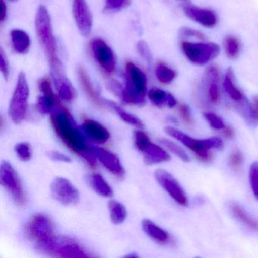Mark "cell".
I'll list each match as a JSON object with an SVG mask.
<instances>
[{"instance_id": "6da1fadb", "label": "cell", "mask_w": 258, "mask_h": 258, "mask_svg": "<svg viewBox=\"0 0 258 258\" xmlns=\"http://www.w3.org/2000/svg\"><path fill=\"white\" fill-rule=\"evenodd\" d=\"M50 120L54 131L66 146L86 160L89 165L96 167V156L93 148L87 143L69 111L60 105L50 114Z\"/></svg>"}, {"instance_id": "7a4b0ae2", "label": "cell", "mask_w": 258, "mask_h": 258, "mask_svg": "<svg viewBox=\"0 0 258 258\" xmlns=\"http://www.w3.org/2000/svg\"><path fill=\"white\" fill-rule=\"evenodd\" d=\"M126 87L122 92V98L126 103L140 105L145 102L147 90V79L145 74L134 63L126 64Z\"/></svg>"}, {"instance_id": "3957f363", "label": "cell", "mask_w": 258, "mask_h": 258, "mask_svg": "<svg viewBox=\"0 0 258 258\" xmlns=\"http://www.w3.org/2000/svg\"><path fill=\"white\" fill-rule=\"evenodd\" d=\"M164 130L169 136L181 142L187 148L191 149L202 161H208L211 159L212 155L210 153L211 149L214 148L220 149L223 146V142L217 137L206 140H196L172 126H167Z\"/></svg>"}, {"instance_id": "277c9868", "label": "cell", "mask_w": 258, "mask_h": 258, "mask_svg": "<svg viewBox=\"0 0 258 258\" xmlns=\"http://www.w3.org/2000/svg\"><path fill=\"white\" fill-rule=\"evenodd\" d=\"M40 251L58 257H89L85 249L75 240L64 236H55L47 242L37 244Z\"/></svg>"}, {"instance_id": "5b68a950", "label": "cell", "mask_w": 258, "mask_h": 258, "mask_svg": "<svg viewBox=\"0 0 258 258\" xmlns=\"http://www.w3.org/2000/svg\"><path fill=\"white\" fill-rule=\"evenodd\" d=\"M35 25L39 41L49 58V63L58 59L56 43L52 33L50 16L44 6H40L37 10Z\"/></svg>"}, {"instance_id": "8992f818", "label": "cell", "mask_w": 258, "mask_h": 258, "mask_svg": "<svg viewBox=\"0 0 258 258\" xmlns=\"http://www.w3.org/2000/svg\"><path fill=\"white\" fill-rule=\"evenodd\" d=\"M181 48L187 59L196 66H205L218 56L220 48L214 43L182 41Z\"/></svg>"}, {"instance_id": "52a82bcc", "label": "cell", "mask_w": 258, "mask_h": 258, "mask_svg": "<svg viewBox=\"0 0 258 258\" xmlns=\"http://www.w3.org/2000/svg\"><path fill=\"white\" fill-rule=\"evenodd\" d=\"M29 87L25 73H21L18 78L14 94L9 108L10 118L16 124H19L25 120L28 110Z\"/></svg>"}, {"instance_id": "ba28073f", "label": "cell", "mask_w": 258, "mask_h": 258, "mask_svg": "<svg viewBox=\"0 0 258 258\" xmlns=\"http://www.w3.org/2000/svg\"><path fill=\"white\" fill-rule=\"evenodd\" d=\"M1 183L13 199V202L19 207L26 205V195L21 182L20 178L13 166L8 161H2L0 168Z\"/></svg>"}, {"instance_id": "9c48e42d", "label": "cell", "mask_w": 258, "mask_h": 258, "mask_svg": "<svg viewBox=\"0 0 258 258\" xmlns=\"http://www.w3.org/2000/svg\"><path fill=\"white\" fill-rule=\"evenodd\" d=\"M27 235L37 244H43L55 235L54 224L49 216L37 213L30 218L25 226Z\"/></svg>"}, {"instance_id": "30bf717a", "label": "cell", "mask_w": 258, "mask_h": 258, "mask_svg": "<svg viewBox=\"0 0 258 258\" xmlns=\"http://www.w3.org/2000/svg\"><path fill=\"white\" fill-rule=\"evenodd\" d=\"M50 188L52 197L62 205L69 206L77 205L79 202V191L66 178H55Z\"/></svg>"}, {"instance_id": "8fae6325", "label": "cell", "mask_w": 258, "mask_h": 258, "mask_svg": "<svg viewBox=\"0 0 258 258\" xmlns=\"http://www.w3.org/2000/svg\"><path fill=\"white\" fill-rule=\"evenodd\" d=\"M53 78L55 89L58 92V96L62 100L66 102H72L76 96V92L69 80L64 75L62 63L59 59H56L49 63Z\"/></svg>"}, {"instance_id": "7c38bea8", "label": "cell", "mask_w": 258, "mask_h": 258, "mask_svg": "<svg viewBox=\"0 0 258 258\" xmlns=\"http://www.w3.org/2000/svg\"><path fill=\"white\" fill-rule=\"evenodd\" d=\"M155 176L157 182L179 205L185 207L188 205V199L183 188L170 173L159 169L155 171Z\"/></svg>"}, {"instance_id": "4fadbf2b", "label": "cell", "mask_w": 258, "mask_h": 258, "mask_svg": "<svg viewBox=\"0 0 258 258\" xmlns=\"http://www.w3.org/2000/svg\"><path fill=\"white\" fill-rule=\"evenodd\" d=\"M93 55L99 66L108 74L115 69V59L111 48L102 40H96L92 43Z\"/></svg>"}, {"instance_id": "5bb4252c", "label": "cell", "mask_w": 258, "mask_h": 258, "mask_svg": "<svg viewBox=\"0 0 258 258\" xmlns=\"http://www.w3.org/2000/svg\"><path fill=\"white\" fill-rule=\"evenodd\" d=\"M183 11L187 17L205 28H214L217 25L218 21L217 15L214 12L208 9L200 8L191 4H185L183 7Z\"/></svg>"}, {"instance_id": "9a60e30c", "label": "cell", "mask_w": 258, "mask_h": 258, "mask_svg": "<svg viewBox=\"0 0 258 258\" xmlns=\"http://www.w3.org/2000/svg\"><path fill=\"white\" fill-rule=\"evenodd\" d=\"M73 14L78 29L84 36L89 35L92 28V15L85 0H73Z\"/></svg>"}, {"instance_id": "2e32d148", "label": "cell", "mask_w": 258, "mask_h": 258, "mask_svg": "<svg viewBox=\"0 0 258 258\" xmlns=\"http://www.w3.org/2000/svg\"><path fill=\"white\" fill-rule=\"evenodd\" d=\"M93 149L95 156L108 171L117 177H123L125 173L124 169L117 155L102 148L93 147Z\"/></svg>"}, {"instance_id": "e0dca14e", "label": "cell", "mask_w": 258, "mask_h": 258, "mask_svg": "<svg viewBox=\"0 0 258 258\" xmlns=\"http://www.w3.org/2000/svg\"><path fill=\"white\" fill-rule=\"evenodd\" d=\"M205 79L208 84V93L210 100L217 104L220 100V73L216 66H211L205 72Z\"/></svg>"}, {"instance_id": "ac0fdd59", "label": "cell", "mask_w": 258, "mask_h": 258, "mask_svg": "<svg viewBox=\"0 0 258 258\" xmlns=\"http://www.w3.org/2000/svg\"><path fill=\"white\" fill-rule=\"evenodd\" d=\"M82 128L87 137L95 143L104 144L110 139V133L99 122L87 119L83 123Z\"/></svg>"}, {"instance_id": "d6986e66", "label": "cell", "mask_w": 258, "mask_h": 258, "mask_svg": "<svg viewBox=\"0 0 258 258\" xmlns=\"http://www.w3.org/2000/svg\"><path fill=\"white\" fill-rule=\"evenodd\" d=\"M78 77H79L80 81H81V86L84 93L87 95V97L99 107H104L107 104V102L102 100L100 96L98 94L97 92L95 90L90 81V77L87 75L85 69L80 66L78 68Z\"/></svg>"}, {"instance_id": "ffe728a7", "label": "cell", "mask_w": 258, "mask_h": 258, "mask_svg": "<svg viewBox=\"0 0 258 258\" xmlns=\"http://www.w3.org/2000/svg\"><path fill=\"white\" fill-rule=\"evenodd\" d=\"M143 153L145 163L148 165L160 164L170 160V155L165 150L152 143Z\"/></svg>"}, {"instance_id": "44dd1931", "label": "cell", "mask_w": 258, "mask_h": 258, "mask_svg": "<svg viewBox=\"0 0 258 258\" xmlns=\"http://www.w3.org/2000/svg\"><path fill=\"white\" fill-rule=\"evenodd\" d=\"M143 231L151 238L160 244L168 242L170 237L169 234L159 226H157L152 220L145 219L142 222Z\"/></svg>"}, {"instance_id": "7402d4cb", "label": "cell", "mask_w": 258, "mask_h": 258, "mask_svg": "<svg viewBox=\"0 0 258 258\" xmlns=\"http://www.w3.org/2000/svg\"><path fill=\"white\" fill-rule=\"evenodd\" d=\"M42 94L37 101V109L41 114H51L61 104L58 98L54 94L53 90Z\"/></svg>"}, {"instance_id": "603a6c76", "label": "cell", "mask_w": 258, "mask_h": 258, "mask_svg": "<svg viewBox=\"0 0 258 258\" xmlns=\"http://www.w3.org/2000/svg\"><path fill=\"white\" fill-rule=\"evenodd\" d=\"M87 180L92 188L99 196L102 197L111 198L114 195L112 188L99 173L90 175L87 177Z\"/></svg>"}, {"instance_id": "cb8c5ba5", "label": "cell", "mask_w": 258, "mask_h": 258, "mask_svg": "<svg viewBox=\"0 0 258 258\" xmlns=\"http://www.w3.org/2000/svg\"><path fill=\"white\" fill-rule=\"evenodd\" d=\"M11 39L13 48L18 53L25 54L28 52L31 41L26 32L22 30H13L11 31Z\"/></svg>"}, {"instance_id": "d4e9b609", "label": "cell", "mask_w": 258, "mask_h": 258, "mask_svg": "<svg viewBox=\"0 0 258 258\" xmlns=\"http://www.w3.org/2000/svg\"><path fill=\"white\" fill-rule=\"evenodd\" d=\"M223 87H224L225 91L227 93L228 96L232 100L237 102H241L244 100V96H243L242 93L235 85L233 72L231 69H229L226 72L224 81H223Z\"/></svg>"}, {"instance_id": "484cf974", "label": "cell", "mask_w": 258, "mask_h": 258, "mask_svg": "<svg viewBox=\"0 0 258 258\" xmlns=\"http://www.w3.org/2000/svg\"><path fill=\"white\" fill-rule=\"evenodd\" d=\"M110 217L114 224H120L126 220L127 213L123 204L116 200H111L108 202Z\"/></svg>"}, {"instance_id": "4316f807", "label": "cell", "mask_w": 258, "mask_h": 258, "mask_svg": "<svg viewBox=\"0 0 258 258\" xmlns=\"http://www.w3.org/2000/svg\"><path fill=\"white\" fill-rule=\"evenodd\" d=\"M225 53L229 59L234 60L238 58L241 51V43L239 40L233 36H227L223 40Z\"/></svg>"}, {"instance_id": "83f0119b", "label": "cell", "mask_w": 258, "mask_h": 258, "mask_svg": "<svg viewBox=\"0 0 258 258\" xmlns=\"http://www.w3.org/2000/svg\"><path fill=\"white\" fill-rule=\"evenodd\" d=\"M107 105H109L111 108H112L123 121L132 125V126H136V127L139 128V129H143L144 128L143 122L138 117L126 112L123 108H120L119 105H117V104L113 102H107Z\"/></svg>"}, {"instance_id": "f1b7e54d", "label": "cell", "mask_w": 258, "mask_h": 258, "mask_svg": "<svg viewBox=\"0 0 258 258\" xmlns=\"http://www.w3.org/2000/svg\"><path fill=\"white\" fill-rule=\"evenodd\" d=\"M231 211L238 220L252 229H258V220L250 217L241 207L236 205H232L231 206Z\"/></svg>"}, {"instance_id": "f546056e", "label": "cell", "mask_w": 258, "mask_h": 258, "mask_svg": "<svg viewBox=\"0 0 258 258\" xmlns=\"http://www.w3.org/2000/svg\"><path fill=\"white\" fill-rule=\"evenodd\" d=\"M155 73H156L158 81L163 83V84H170L176 78V75L175 71H173L170 68L167 67L166 64H163V63H160L157 66Z\"/></svg>"}, {"instance_id": "4dcf8cb0", "label": "cell", "mask_w": 258, "mask_h": 258, "mask_svg": "<svg viewBox=\"0 0 258 258\" xmlns=\"http://www.w3.org/2000/svg\"><path fill=\"white\" fill-rule=\"evenodd\" d=\"M158 141L161 144L164 145L166 148H167L170 152H173L176 156L179 157L184 162H188L189 161V157L187 155L186 152L179 145L175 143L174 142L164 138L159 139Z\"/></svg>"}, {"instance_id": "1f68e13d", "label": "cell", "mask_w": 258, "mask_h": 258, "mask_svg": "<svg viewBox=\"0 0 258 258\" xmlns=\"http://www.w3.org/2000/svg\"><path fill=\"white\" fill-rule=\"evenodd\" d=\"M148 96L154 105L161 107L164 105H167L169 93H166L161 89L153 88L149 92Z\"/></svg>"}, {"instance_id": "d6a6232c", "label": "cell", "mask_w": 258, "mask_h": 258, "mask_svg": "<svg viewBox=\"0 0 258 258\" xmlns=\"http://www.w3.org/2000/svg\"><path fill=\"white\" fill-rule=\"evenodd\" d=\"M134 143L137 149L142 152L146 151L152 144L147 134L141 131H136L134 132Z\"/></svg>"}, {"instance_id": "836d02e7", "label": "cell", "mask_w": 258, "mask_h": 258, "mask_svg": "<svg viewBox=\"0 0 258 258\" xmlns=\"http://www.w3.org/2000/svg\"><path fill=\"white\" fill-rule=\"evenodd\" d=\"M15 152L22 161H28L32 157V149L28 143H19L15 146Z\"/></svg>"}, {"instance_id": "e575fe53", "label": "cell", "mask_w": 258, "mask_h": 258, "mask_svg": "<svg viewBox=\"0 0 258 258\" xmlns=\"http://www.w3.org/2000/svg\"><path fill=\"white\" fill-rule=\"evenodd\" d=\"M249 178L253 194L258 199V161H255L250 166Z\"/></svg>"}, {"instance_id": "d590c367", "label": "cell", "mask_w": 258, "mask_h": 258, "mask_svg": "<svg viewBox=\"0 0 258 258\" xmlns=\"http://www.w3.org/2000/svg\"><path fill=\"white\" fill-rule=\"evenodd\" d=\"M204 116H205L207 121L214 129L222 130L224 128L225 125L223 120L220 117H218L217 114H214V113L208 112L205 113Z\"/></svg>"}, {"instance_id": "8d00e7d4", "label": "cell", "mask_w": 258, "mask_h": 258, "mask_svg": "<svg viewBox=\"0 0 258 258\" xmlns=\"http://www.w3.org/2000/svg\"><path fill=\"white\" fill-rule=\"evenodd\" d=\"M131 0H106L105 9L109 11L120 10L129 6Z\"/></svg>"}, {"instance_id": "74e56055", "label": "cell", "mask_w": 258, "mask_h": 258, "mask_svg": "<svg viewBox=\"0 0 258 258\" xmlns=\"http://www.w3.org/2000/svg\"><path fill=\"white\" fill-rule=\"evenodd\" d=\"M243 163V155L241 152L238 150L234 151L231 154L230 158H229V164L231 167L233 169H238L241 167Z\"/></svg>"}, {"instance_id": "f35d334b", "label": "cell", "mask_w": 258, "mask_h": 258, "mask_svg": "<svg viewBox=\"0 0 258 258\" xmlns=\"http://www.w3.org/2000/svg\"><path fill=\"white\" fill-rule=\"evenodd\" d=\"M179 114L182 117V120L187 124H192V117L191 115L189 107L185 104H181L179 106Z\"/></svg>"}, {"instance_id": "ab89813d", "label": "cell", "mask_w": 258, "mask_h": 258, "mask_svg": "<svg viewBox=\"0 0 258 258\" xmlns=\"http://www.w3.org/2000/svg\"><path fill=\"white\" fill-rule=\"evenodd\" d=\"M137 49H138L140 55L144 58L147 62H151L152 60V55H151L150 51H149V46L146 43L143 41L139 42L137 44Z\"/></svg>"}, {"instance_id": "60d3db41", "label": "cell", "mask_w": 258, "mask_h": 258, "mask_svg": "<svg viewBox=\"0 0 258 258\" xmlns=\"http://www.w3.org/2000/svg\"><path fill=\"white\" fill-rule=\"evenodd\" d=\"M47 156L52 161H58V162L70 163L71 158L67 155H64L58 151L51 150L47 152Z\"/></svg>"}, {"instance_id": "b9f144b4", "label": "cell", "mask_w": 258, "mask_h": 258, "mask_svg": "<svg viewBox=\"0 0 258 258\" xmlns=\"http://www.w3.org/2000/svg\"><path fill=\"white\" fill-rule=\"evenodd\" d=\"M180 35L182 37H196L200 40H204V34L200 31H196V30L190 29L188 28H182L180 31Z\"/></svg>"}, {"instance_id": "7bdbcfd3", "label": "cell", "mask_w": 258, "mask_h": 258, "mask_svg": "<svg viewBox=\"0 0 258 258\" xmlns=\"http://www.w3.org/2000/svg\"><path fill=\"white\" fill-rule=\"evenodd\" d=\"M250 112L252 122L258 123V96L253 97Z\"/></svg>"}, {"instance_id": "ee69618b", "label": "cell", "mask_w": 258, "mask_h": 258, "mask_svg": "<svg viewBox=\"0 0 258 258\" xmlns=\"http://www.w3.org/2000/svg\"><path fill=\"white\" fill-rule=\"evenodd\" d=\"M0 60H1V64H0L1 72H2L3 75H4L5 79L7 80L8 79L9 76V66L7 58H6L5 56V54H4L3 49H1V52H0Z\"/></svg>"}, {"instance_id": "f6af8a7d", "label": "cell", "mask_w": 258, "mask_h": 258, "mask_svg": "<svg viewBox=\"0 0 258 258\" xmlns=\"http://www.w3.org/2000/svg\"><path fill=\"white\" fill-rule=\"evenodd\" d=\"M110 88H111V90H112L116 95H117V96H118V95L121 96L123 90H122L121 85H120L117 81H114L111 82V84H110Z\"/></svg>"}, {"instance_id": "bcb514c9", "label": "cell", "mask_w": 258, "mask_h": 258, "mask_svg": "<svg viewBox=\"0 0 258 258\" xmlns=\"http://www.w3.org/2000/svg\"><path fill=\"white\" fill-rule=\"evenodd\" d=\"M223 136H224L226 138L231 139L234 136V131L231 126H228L227 128L223 131Z\"/></svg>"}, {"instance_id": "7dc6e473", "label": "cell", "mask_w": 258, "mask_h": 258, "mask_svg": "<svg viewBox=\"0 0 258 258\" xmlns=\"http://www.w3.org/2000/svg\"><path fill=\"white\" fill-rule=\"evenodd\" d=\"M7 15V6H6L4 0H1V22H4Z\"/></svg>"}, {"instance_id": "c3c4849f", "label": "cell", "mask_w": 258, "mask_h": 258, "mask_svg": "<svg viewBox=\"0 0 258 258\" xmlns=\"http://www.w3.org/2000/svg\"><path fill=\"white\" fill-rule=\"evenodd\" d=\"M176 105V99H175L174 97H173V95L170 94V93H169L168 96V99H167V105L168 107H170V108H173V107H174L175 105Z\"/></svg>"}, {"instance_id": "681fc988", "label": "cell", "mask_w": 258, "mask_h": 258, "mask_svg": "<svg viewBox=\"0 0 258 258\" xmlns=\"http://www.w3.org/2000/svg\"><path fill=\"white\" fill-rule=\"evenodd\" d=\"M179 1H181V2L186 3L188 0H179Z\"/></svg>"}, {"instance_id": "f907efd6", "label": "cell", "mask_w": 258, "mask_h": 258, "mask_svg": "<svg viewBox=\"0 0 258 258\" xmlns=\"http://www.w3.org/2000/svg\"><path fill=\"white\" fill-rule=\"evenodd\" d=\"M11 1H16V0H11Z\"/></svg>"}]
</instances>
